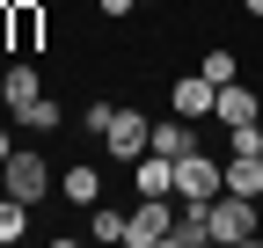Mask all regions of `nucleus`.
<instances>
[{
    "label": "nucleus",
    "instance_id": "nucleus-9",
    "mask_svg": "<svg viewBox=\"0 0 263 248\" xmlns=\"http://www.w3.org/2000/svg\"><path fill=\"white\" fill-rule=\"evenodd\" d=\"M219 175H227V190H234V197H263V153H227Z\"/></svg>",
    "mask_w": 263,
    "mask_h": 248
},
{
    "label": "nucleus",
    "instance_id": "nucleus-12",
    "mask_svg": "<svg viewBox=\"0 0 263 248\" xmlns=\"http://www.w3.org/2000/svg\"><path fill=\"white\" fill-rule=\"evenodd\" d=\"M37 37H44V8H37V0H15V29H8V51H37Z\"/></svg>",
    "mask_w": 263,
    "mask_h": 248
},
{
    "label": "nucleus",
    "instance_id": "nucleus-4",
    "mask_svg": "<svg viewBox=\"0 0 263 248\" xmlns=\"http://www.w3.org/2000/svg\"><path fill=\"white\" fill-rule=\"evenodd\" d=\"M168 226H176V204L168 197H139V212L124 219V241L132 248H168Z\"/></svg>",
    "mask_w": 263,
    "mask_h": 248
},
{
    "label": "nucleus",
    "instance_id": "nucleus-19",
    "mask_svg": "<svg viewBox=\"0 0 263 248\" xmlns=\"http://www.w3.org/2000/svg\"><path fill=\"white\" fill-rule=\"evenodd\" d=\"M8 29H15V0H0V44H8Z\"/></svg>",
    "mask_w": 263,
    "mask_h": 248
},
{
    "label": "nucleus",
    "instance_id": "nucleus-11",
    "mask_svg": "<svg viewBox=\"0 0 263 248\" xmlns=\"http://www.w3.org/2000/svg\"><path fill=\"white\" fill-rule=\"evenodd\" d=\"M205 241H212L205 204H183V212H176V226H168V248H205Z\"/></svg>",
    "mask_w": 263,
    "mask_h": 248
},
{
    "label": "nucleus",
    "instance_id": "nucleus-8",
    "mask_svg": "<svg viewBox=\"0 0 263 248\" xmlns=\"http://www.w3.org/2000/svg\"><path fill=\"white\" fill-rule=\"evenodd\" d=\"M37 95H44V80H37V66H29V58H15V66L0 73V102H8V110L22 117V110L37 102Z\"/></svg>",
    "mask_w": 263,
    "mask_h": 248
},
{
    "label": "nucleus",
    "instance_id": "nucleus-20",
    "mask_svg": "<svg viewBox=\"0 0 263 248\" xmlns=\"http://www.w3.org/2000/svg\"><path fill=\"white\" fill-rule=\"evenodd\" d=\"M132 8H139V0H103V15L117 22V15H132Z\"/></svg>",
    "mask_w": 263,
    "mask_h": 248
},
{
    "label": "nucleus",
    "instance_id": "nucleus-7",
    "mask_svg": "<svg viewBox=\"0 0 263 248\" xmlns=\"http://www.w3.org/2000/svg\"><path fill=\"white\" fill-rule=\"evenodd\" d=\"M132 182H139V197H176V161L146 146L139 161H132Z\"/></svg>",
    "mask_w": 263,
    "mask_h": 248
},
{
    "label": "nucleus",
    "instance_id": "nucleus-6",
    "mask_svg": "<svg viewBox=\"0 0 263 248\" xmlns=\"http://www.w3.org/2000/svg\"><path fill=\"white\" fill-rule=\"evenodd\" d=\"M168 102H176V117H190V124H205V117H212V102H219V88H212L205 73H183V80L168 88Z\"/></svg>",
    "mask_w": 263,
    "mask_h": 248
},
{
    "label": "nucleus",
    "instance_id": "nucleus-10",
    "mask_svg": "<svg viewBox=\"0 0 263 248\" xmlns=\"http://www.w3.org/2000/svg\"><path fill=\"white\" fill-rule=\"evenodd\" d=\"M154 153H168V161H183V153L197 146V124L190 117H168V124H154V139H146Z\"/></svg>",
    "mask_w": 263,
    "mask_h": 248
},
{
    "label": "nucleus",
    "instance_id": "nucleus-17",
    "mask_svg": "<svg viewBox=\"0 0 263 248\" xmlns=\"http://www.w3.org/2000/svg\"><path fill=\"white\" fill-rule=\"evenodd\" d=\"M88 234H95V241H124V212H110V204H95V219H88Z\"/></svg>",
    "mask_w": 263,
    "mask_h": 248
},
{
    "label": "nucleus",
    "instance_id": "nucleus-18",
    "mask_svg": "<svg viewBox=\"0 0 263 248\" xmlns=\"http://www.w3.org/2000/svg\"><path fill=\"white\" fill-rule=\"evenodd\" d=\"M197 73H205L212 88H227V80H234V51H205V66H197Z\"/></svg>",
    "mask_w": 263,
    "mask_h": 248
},
{
    "label": "nucleus",
    "instance_id": "nucleus-13",
    "mask_svg": "<svg viewBox=\"0 0 263 248\" xmlns=\"http://www.w3.org/2000/svg\"><path fill=\"white\" fill-rule=\"evenodd\" d=\"M212 117H219V124H256V95H249L241 80H227L219 102H212Z\"/></svg>",
    "mask_w": 263,
    "mask_h": 248
},
{
    "label": "nucleus",
    "instance_id": "nucleus-3",
    "mask_svg": "<svg viewBox=\"0 0 263 248\" xmlns=\"http://www.w3.org/2000/svg\"><path fill=\"white\" fill-rule=\"evenodd\" d=\"M146 139H154V124L139 117V110H110V124H103V146H110V161H139L146 153Z\"/></svg>",
    "mask_w": 263,
    "mask_h": 248
},
{
    "label": "nucleus",
    "instance_id": "nucleus-16",
    "mask_svg": "<svg viewBox=\"0 0 263 248\" xmlns=\"http://www.w3.org/2000/svg\"><path fill=\"white\" fill-rule=\"evenodd\" d=\"M15 124H29V132H59V102H51V95H37V102L15 117Z\"/></svg>",
    "mask_w": 263,
    "mask_h": 248
},
{
    "label": "nucleus",
    "instance_id": "nucleus-1",
    "mask_svg": "<svg viewBox=\"0 0 263 248\" xmlns=\"http://www.w3.org/2000/svg\"><path fill=\"white\" fill-rule=\"evenodd\" d=\"M205 219H212V241L241 248V241H256V197H234V190H219V197L205 204Z\"/></svg>",
    "mask_w": 263,
    "mask_h": 248
},
{
    "label": "nucleus",
    "instance_id": "nucleus-14",
    "mask_svg": "<svg viewBox=\"0 0 263 248\" xmlns=\"http://www.w3.org/2000/svg\"><path fill=\"white\" fill-rule=\"evenodd\" d=\"M59 190L73 197V204H95V197H103V175H95V168H66V175H59Z\"/></svg>",
    "mask_w": 263,
    "mask_h": 248
},
{
    "label": "nucleus",
    "instance_id": "nucleus-21",
    "mask_svg": "<svg viewBox=\"0 0 263 248\" xmlns=\"http://www.w3.org/2000/svg\"><path fill=\"white\" fill-rule=\"evenodd\" d=\"M8 153H15V139H8V124H0V161H8Z\"/></svg>",
    "mask_w": 263,
    "mask_h": 248
},
{
    "label": "nucleus",
    "instance_id": "nucleus-22",
    "mask_svg": "<svg viewBox=\"0 0 263 248\" xmlns=\"http://www.w3.org/2000/svg\"><path fill=\"white\" fill-rule=\"evenodd\" d=\"M241 8H249V15H263V0H241Z\"/></svg>",
    "mask_w": 263,
    "mask_h": 248
},
{
    "label": "nucleus",
    "instance_id": "nucleus-2",
    "mask_svg": "<svg viewBox=\"0 0 263 248\" xmlns=\"http://www.w3.org/2000/svg\"><path fill=\"white\" fill-rule=\"evenodd\" d=\"M219 190H227L219 161H212V153H197V146H190L183 161H176V197H183V204H212Z\"/></svg>",
    "mask_w": 263,
    "mask_h": 248
},
{
    "label": "nucleus",
    "instance_id": "nucleus-23",
    "mask_svg": "<svg viewBox=\"0 0 263 248\" xmlns=\"http://www.w3.org/2000/svg\"><path fill=\"white\" fill-rule=\"evenodd\" d=\"M0 110H8V102H0Z\"/></svg>",
    "mask_w": 263,
    "mask_h": 248
},
{
    "label": "nucleus",
    "instance_id": "nucleus-5",
    "mask_svg": "<svg viewBox=\"0 0 263 248\" xmlns=\"http://www.w3.org/2000/svg\"><path fill=\"white\" fill-rule=\"evenodd\" d=\"M0 182H8V197H22V204H37V197H44V153H29V146H15L8 161H0Z\"/></svg>",
    "mask_w": 263,
    "mask_h": 248
},
{
    "label": "nucleus",
    "instance_id": "nucleus-15",
    "mask_svg": "<svg viewBox=\"0 0 263 248\" xmlns=\"http://www.w3.org/2000/svg\"><path fill=\"white\" fill-rule=\"evenodd\" d=\"M29 234V204L22 197H0V241H22Z\"/></svg>",
    "mask_w": 263,
    "mask_h": 248
}]
</instances>
